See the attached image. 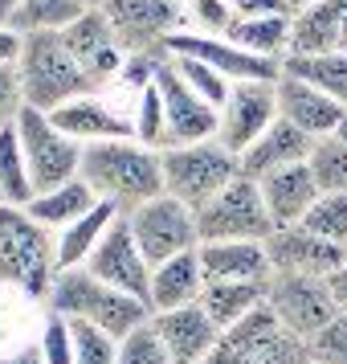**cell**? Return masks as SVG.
<instances>
[{
	"instance_id": "24",
	"label": "cell",
	"mask_w": 347,
	"mask_h": 364,
	"mask_svg": "<svg viewBox=\"0 0 347 364\" xmlns=\"http://www.w3.org/2000/svg\"><path fill=\"white\" fill-rule=\"evenodd\" d=\"M204 291V270H200V254L188 250L180 258H167L151 270V311H176L188 303H200Z\"/></svg>"
},
{
	"instance_id": "21",
	"label": "cell",
	"mask_w": 347,
	"mask_h": 364,
	"mask_svg": "<svg viewBox=\"0 0 347 364\" xmlns=\"http://www.w3.org/2000/svg\"><path fill=\"white\" fill-rule=\"evenodd\" d=\"M50 119L78 144H102V139H123V135H135L131 115H119L115 107H106L99 95H86V99H74L66 107L50 111Z\"/></svg>"
},
{
	"instance_id": "46",
	"label": "cell",
	"mask_w": 347,
	"mask_h": 364,
	"mask_svg": "<svg viewBox=\"0 0 347 364\" xmlns=\"http://www.w3.org/2000/svg\"><path fill=\"white\" fill-rule=\"evenodd\" d=\"M327 282H331V295H335V303H339V311L347 315V266H339Z\"/></svg>"
},
{
	"instance_id": "42",
	"label": "cell",
	"mask_w": 347,
	"mask_h": 364,
	"mask_svg": "<svg viewBox=\"0 0 347 364\" xmlns=\"http://www.w3.org/2000/svg\"><path fill=\"white\" fill-rule=\"evenodd\" d=\"M21 111H25V90H21L17 66H0V135L17 123Z\"/></svg>"
},
{
	"instance_id": "8",
	"label": "cell",
	"mask_w": 347,
	"mask_h": 364,
	"mask_svg": "<svg viewBox=\"0 0 347 364\" xmlns=\"http://www.w3.org/2000/svg\"><path fill=\"white\" fill-rule=\"evenodd\" d=\"M127 221H131V233L143 250V258L151 262V270L167 258H180V254L200 246L197 209H188L184 200L167 197V193L143 200L139 209L127 213Z\"/></svg>"
},
{
	"instance_id": "2",
	"label": "cell",
	"mask_w": 347,
	"mask_h": 364,
	"mask_svg": "<svg viewBox=\"0 0 347 364\" xmlns=\"http://www.w3.org/2000/svg\"><path fill=\"white\" fill-rule=\"evenodd\" d=\"M57 242L25 205H0V282L21 287L29 299L50 303L57 287Z\"/></svg>"
},
{
	"instance_id": "9",
	"label": "cell",
	"mask_w": 347,
	"mask_h": 364,
	"mask_svg": "<svg viewBox=\"0 0 347 364\" xmlns=\"http://www.w3.org/2000/svg\"><path fill=\"white\" fill-rule=\"evenodd\" d=\"M102 13L127 53H167V41L184 29L180 0H106Z\"/></svg>"
},
{
	"instance_id": "17",
	"label": "cell",
	"mask_w": 347,
	"mask_h": 364,
	"mask_svg": "<svg viewBox=\"0 0 347 364\" xmlns=\"http://www.w3.org/2000/svg\"><path fill=\"white\" fill-rule=\"evenodd\" d=\"M151 323H155V331H160V340H164L172 364L213 360L216 344H221V336H225V331L204 315L200 303H188V307H176V311H155Z\"/></svg>"
},
{
	"instance_id": "7",
	"label": "cell",
	"mask_w": 347,
	"mask_h": 364,
	"mask_svg": "<svg viewBox=\"0 0 347 364\" xmlns=\"http://www.w3.org/2000/svg\"><path fill=\"white\" fill-rule=\"evenodd\" d=\"M17 135H21V148H25L29 176H33L37 193L57 188V184L82 176V144L70 139V135L50 119V111L25 107L17 115Z\"/></svg>"
},
{
	"instance_id": "50",
	"label": "cell",
	"mask_w": 347,
	"mask_h": 364,
	"mask_svg": "<svg viewBox=\"0 0 347 364\" xmlns=\"http://www.w3.org/2000/svg\"><path fill=\"white\" fill-rule=\"evenodd\" d=\"M302 4H314V0H290V9H302Z\"/></svg>"
},
{
	"instance_id": "36",
	"label": "cell",
	"mask_w": 347,
	"mask_h": 364,
	"mask_svg": "<svg viewBox=\"0 0 347 364\" xmlns=\"http://www.w3.org/2000/svg\"><path fill=\"white\" fill-rule=\"evenodd\" d=\"M74 323V364H115L119 360V340L111 331L70 319Z\"/></svg>"
},
{
	"instance_id": "14",
	"label": "cell",
	"mask_w": 347,
	"mask_h": 364,
	"mask_svg": "<svg viewBox=\"0 0 347 364\" xmlns=\"http://www.w3.org/2000/svg\"><path fill=\"white\" fill-rule=\"evenodd\" d=\"M167 53H172V58H197V62H209V66L221 70L229 82H278L282 78V62L258 58V53L233 46L229 37H209V33L180 29V33L167 41Z\"/></svg>"
},
{
	"instance_id": "6",
	"label": "cell",
	"mask_w": 347,
	"mask_h": 364,
	"mask_svg": "<svg viewBox=\"0 0 347 364\" xmlns=\"http://www.w3.org/2000/svg\"><path fill=\"white\" fill-rule=\"evenodd\" d=\"M200 242H270V233L278 230L274 217L265 209L262 184L249 181L246 172L221 188L204 209H197Z\"/></svg>"
},
{
	"instance_id": "49",
	"label": "cell",
	"mask_w": 347,
	"mask_h": 364,
	"mask_svg": "<svg viewBox=\"0 0 347 364\" xmlns=\"http://www.w3.org/2000/svg\"><path fill=\"white\" fill-rule=\"evenodd\" d=\"M86 9H102V4H106V0H82Z\"/></svg>"
},
{
	"instance_id": "53",
	"label": "cell",
	"mask_w": 347,
	"mask_h": 364,
	"mask_svg": "<svg viewBox=\"0 0 347 364\" xmlns=\"http://www.w3.org/2000/svg\"><path fill=\"white\" fill-rule=\"evenodd\" d=\"M204 364H213V360H204Z\"/></svg>"
},
{
	"instance_id": "35",
	"label": "cell",
	"mask_w": 347,
	"mask_h": 364,
	"mask_svg": "<svg viewBox=\"0 0 347 364\" xmlns=\"http://www.w3.org/2000/svg\"><path fill=\"white\" fill-rule=\"evenodd\" d=\"M180 4H184V29H192V33L225 37L237 21L229 0H180Z\"/></svg>"
},
{
	"instance_id": "18",
	"label": "cell",
	"mask_w": 347,
	"mask_h": 364,
	"mask_svg": "<svg viewBox=\"0 0 347 364\" xmlns=\"http://www.w3.org/2000/svg\"><path fill=\"white\" fill-rule=\"evenodd\" d=\"M278 119L294 123L298 132H307L311 139H323V135H335L343 127L347 107L335 102L331 95H323V90L282 74L278 78Z\"/></svg>"
},
{
	"instance_id": "32",
	"label": "cell",
	"mask_w": 347,
	"mask_h": 364,
	"mask_svg": "<svg viewBox=\"0 0 347 364\" xmlns=\"http://www.w3.org/2000/svg\"><path fill=\"white\" fill-rule=\"evenodd\" d=\"M307 168H311L319 193H347V139L339 132L314 139Z\"/></svg>"
},
{
	"instance_id": "12",
	"label": "cell",
	"mask_w": 347,
	"mask_h": 364,
	"mask_svg": "<svg viewBox=\"0 0 347 364\" xmlns=\"http://www.w3.org/2000/svg\"><path fill=\"white\" fill-rule=\"evenodd\" d=\"M274 123H278V82H233L229 99L221 102L216 139L241 156Z\"/></svg>"
},
{
	"instance_id": "4",
	"label": "cell",
	"mask_w": 347,
	"mask_h": 364,
	"mask_svg": "<svg viewBox=\"0 0 347 364\" xmlns=\"http://www.w3.org/2000/svg\"><path fill=\"white\" fill-rule=\"evenodd\" d=\"M21 90H25V107L37 111H57L74 99L99 95V86L86 78V70L74 62L70 46L62 33H29L17 58Z\"/></svg>"
},
{
	"instance_id": "1",
	"label": "cell",
	"mask_w": 347,
	"mask_h": 364,
	"mask_svg": "<svg viewBox=\"0 0 347 364\" xmlns=\"http://www.w3.org/2000/svg\"><path fill=\"white\" fill-rule=\"evenodd\" d=\"M82 181L102 200H115L123 213L164 193V156L160 148L139 144L135 135L102 139L82 148Z\"/></svg>"
},
{
	"instance_id": "33",
	"label": "cell",
	"mask_w": 347,
	"mask_h": 364,
	"mask_svg": "<svg viewBox=\"0 0 347 364\" xmlns=\"http://www.w3.org/2000/svg\"><path fill=\"white\" fill-rule=\"evenodd\" d=\"M131 127H135V139H139V144L164 151V144H167V111H164V95H160L155 82H151L143 95H135Z\"/></svg>"
},
{
	"instance_id": "15",
	"label": "cell",
	"mask_w": 347,
	"mask_h": 364,
	"mask_svg": "<svg viewBox=\"0 0 347 364\" xmlns=\"http://www.w3.org/2000/svg\"><path fill=\"white\" fill-rule=\"evenodd\" d=\"M62 41L70 46L74 62L86 70V78L99 86V90L119 82L123 62H127V50L119 46V37H115V29H111V21H106L102 9H86L70 29H62Z\"/></svg>"
},
{
	"instance_id": "41",
	"label": "cell",
	"mask_w": 347,
	"mask_h": 364,
	"mask_svg": "<svg viewBox=\"0 0 347 364\" xmlns=\"http://www.w3.org/2000/svg\"><path fill=\"white\" fill-rule=\"evenodd\" d=\"M167 53H127V62H123V74H119V86L127 90V95H143L155 78H160V66H164Z\"/></svg>"
},
{
	"instance_id": "19",
	"label": "cell",
	"mask_w": 347,
	"mask_h": 364,
	"mask_svg": "<svg viewBox=\"0 0 347 364\" xmlns=\"http://www.w3.org/2000/svg\"><path fill=\"white\" fill-rule=\"evenodd\" d=\"M204 282H270L274 262L265 242H200Z\"/></svg>"
},
{
	"instance_id": "23",
	"label": "cell",
	"mask_w": 347,
	"mask_h": 364,
	"mask_svg": "<svg viewBox=\"0 0 347 364\" xmlns=\"http://www.w3.org/2000/svg\"><path fill=\"white\" fill-rule=\"evenodd\" d=\"M343 50V25H339V0H314L290 13V53L286 58H307V53H335Z\"/></svg>"
},
{
	"instance_id": "27",
	"label": "cell",
	"mask_w": 347,
	"mask_h": 364,
	"mask_svg": "<svg viewBox=\"0 0 347 364\" xmlns=\"http://www.w3.org/2000/svg\"><path fill=\"white\" fill-rule=\"evenodd\" d=\"M99 193L90 188V184L82 181V176H74V181H66V184H57V188H45V193H37L25 209L45 225V230H66V225H74L82 213H90L94 205H99Z\"/></svg>"
},
{
	"instance_id": "40",
	"label": "cell",
	"mask_w": 347,
	"mask_h": 364,
	"mask_svg": "<svg viewBox=\"0 0 347 364\" xmlns=\"http://www.w3.org/2000/svg\"><path fill=\"white\" fill-rule=\"evenodd\" d=\"M41 352H45V364H74V323L66 315H53L45 319L41 328Z\"/></svg>"
},
{
	"instance_id": "10",
	"label": "cell",
	"mask_w": 347,
	"mask_h": 364,
	"mask_svg": "<svg viewBox=\"0 0 347 364\" xmlns=\"http://www.w3.org/2000/svg\"><path fill=\"white\" fill-rule=\"evenodd\" d=\"M270 311L282 328L298 336V340H311L319 328H327L331 319L339 315V303L331 295L327 279H307V274H274L270 279Z\"/></svg>"
},
{
	"instance_id": "31",
	"label": "cell",
	"mask_w": 347,
	"mask_h": 364,
	"mask_svg": "<svg viewBox=\"0 0 347 364\" xmlns=\"http://www.w3.org/2000/svg\"><path fill=\"white\" fill-rule=\"evenodd\" d=\"M0 193L9 205H29L37 197L33 176H29V160H25V148H21L17 123L0 135Z\"/></svg>"
},
{
	"instance_id": "29",
	"label": "cell",
	"mask_w": 347,
	"mask_h": 364,
	"mask_svg": "<svg viewBox=\"0 0 347 364\" xmlns=\"http://www.w3.org/2000/svg\"><path fill=\"white\" fill-rule=\"evenodd\" d=\"M233 46L270 58V62H286L290 53V13L282 17H253V21H233V29L225 33Z\"/></svg>"
},
{
	"instance_id": "28",
	"label": "cell",
	"mask_w": 347,
	"mask_h": 364,
	"mask_svg": "<svg viewBox=\"0 0 347 364\" xmlns=\"http://www.w3.org/2000/svg\"><path fill=\"white\" fill-rule=\"evenodd\" d=\"M282 74H290L298 82L314 86L331 95L335 102L347 107V53L335 50V53H307V58H286L282 62Z\"/></svg>"
},
{
	"instance_id": "48",
	"label": "cell",
	"mask_w": 347,
	"mask_h": 364,
	"mask_svg": "<svg viewBox=\"0 0 347 364\" xmlns=\"http://www.w3.org/2000/svg\"><path fill=\"white\" fill-rule=\"evenodd\" d=\"M339 25H343V53H347V0H339Z\"/></svg>"
},
{
	"instance_id": "54",
	"label": "cell",
	"mask_w": 347,
	"mask_h": 364,
	"mask_svg": "<svg viewBox=\"0 0 347 364\" xmlns=\"http://www.w3.org/2000/svg\"><path fill=\"white\" fill-rule=\"evenodd\" d=\"M311 364H314V360H311Z\"/></svg>"
},
{
	"instance_id": "34",
	"label": "cell",
	"mask_w": 347,
	"mask_h": 364,
	"mask_svg": "<svg viewBox=\"0 0 347 364\" xmlns=\"http://www.w3.org/2000/svg\"><path fill=\"white\" fill-rule=\"evenodd\" d=\"M302 225L319 237H327V242L347 246V193H319L311 213L302 217Z\"/></svg>"
},
{
	"instance_id": "37",
	"label": "cell",
	"mask_w": 347,
	"mask_h": 364,
	"mask_svg": "<svg viewBox=\"0 0 347 364\" xmlns=\"http://www.w3.org/2000/svg\"><path fill=\"white\" fill-rule=\"evenodd\" d=\"M172 62H176V70L184 74V82L192 86L200 99H209L216 111H221V102L229 99V90H233L229 78H225L221 70H213L209 62H197V58H172Z\"/></svg>"
},
{
	"instance_id": "5",
	"label": "cell",
	"mask_w": 347,
	"mask_h": 364,
	"mask_svg": "<svg viewBox=\"0 0 347 364\" xmlns=\"http://www.w3.org/2000/svg\"><path fill=\"white\" fill-rule=\"evenodd\" d=\"M164 193L184 200L188 209H204L209 200L241 176V156L229 151L221 139L164 148Z\"/></svg>"
},
{
	"instance_id": "39",
	"label": "cell",
	"mask_w": 347,
	"mask_h": 364,
	"mask_svg": "<svg viewBox=\"0 0 347 364\" xmlns=\"http://www.w3.org/2000/svg\"><path fill=\"white\" fill-rule=\"evenodd\" d=\"M314 364H347V315L339 311L327 328H319L307 340Z\"/></svg>"
},
{
	"instance_id": "45",
	"label": "cell",
	"mask_w": 347,
	"mask_h": 364,
	"mask_svg": "<svg viewBox=\"0 0 347 364\" xmlns=\"http://www.w3.org/2000/svg\"><path fill=\"white\" fill-rule=\"evenodd\" d=\"M0 364H45V352H41V340H33V344L17 348V352H9V356H0Z\"/></svg>"
},
{
	"instance_id": "38",
	"label": "cell",
	"mask_w": 347,
	"mask_h": 364,
	"mask_svg": "<svg viewBox=\"0 0 347 364\" xmlns=\"http://www.w3.org/2000/svg\"><path fill=\"white\" fill-rule=\"evenodd\" d=\"M115 364H172V356H167L164 340H160V331H155V323H143V328H135L131 336H123L119 340V360Z\"/></svg>"
},
{
	"instance_id": "26",
	"label": "cell",
	"mask_w": 347,
	"mask_h": 364,
	"mask_svg": "<svg viewBox=\"0 0 347 364\" xmlns=\"http://www.w3.org/2000/svg\"><path fill=\"white\" fill-rule=\"evenodd\" d=\"M270 295V282H204L200 307L221 331L237 328L246 315H253Z\"/></svg>"
},
{
	"instance_id": "51",
	"label": "cell",
	"mask_w": 347,
	"mask_h": 364,
	"mask_svg": "<svg viewBox=\"0 0 347 364\" xmlns=\"http://www.w3.org/2000/svg\"><path fill=\"white\" fill-rule=\"evenodd\" d=\"M339 135H343V139H347V119H343V127H339Z\"/></svg>"
},
{
	"instance_id": "3",
	"label": "cell",
	"mask_w": 347,
	"mask_h": 364,
	"mask_svg": "<svg viewBox=\"0 0 347 364\" xmlns=\"http://www.w3.org/2000/svg\"><path fill=\"white\" fill-rule=\"evenodd\" d=\"M53 315H66V319H82V323H94V328L111 331L115 340L131 336L135 328H143L151 315V307L143 299L119 291L111 282L94 279L86 266L78 270H62L57 274V287H53L50 303H45Z\"/></svg>"
},
{
	"instance_id": "13",
	"label": "cell",
	"mask_w": 347,
	"mask_h": 364,
	"mask_svg": "<svg viewBox=\"0 0 347 364\" xmlns=\"http://www.w3.org/2000/svg\"><path fill=\"white\" fill-rule=\"evenodd\" d=\"M86 270H90L94 279L111 282V287H119V291H127V295L143 299V303L151 299V262L143 258V250H139V242H135L127 213L119 217L115 225H111V233L99 242V250L86 258Z\"/></svg>"
},
{
	"instance_id": "43",
	"label": "cell",
	"mask_w": 347,
	"mask_h": 364,
	"mask_svg": "<svg viewBox=\"0 0 347 364\" xmlns=\"http://www.w3.org/2000/svg\"><path fill=\"white\" fill-rule=\"evenodd\" d=\"M229 9L237 13V21L282 17V13H294V9H290V0H229Z\"/></svg>"
},
{
	"instance_id": "47",
	"label": "cell",
	"mask_w": 347,
	"mask_h": 364,
	"mask_svg": "<svg viewBox=\"0 0 347 364\" xmlns=\"http://www.w3.org/2000/svg\"><path fill=\"white\" fill-rule=\"evenodd\" d=\"M17 9H21V0H0V25H13Z\"/></svg>"
},
{
	"instance_id": "16",
	"label": "cell",
	"mask_w": 347,
	"mask_h": 364,
	"mask_svg": "<svg viewBox=\"0 0 347 364\" xmlns=\"http://www.w3.org/2000/svg\"><path fill=\"white\" fill-rule=\"evenodd\" d=\"M270 262L274 274H307V279H331L339 266H347V246L327 242L311 233L307 225H286V230L270 233Z\"/></svg>"
},
{
	"instance_id": "22",
	"label": "cell",
	"mask_w": 347,
	"mask_h": 364,
	"mask_svg": "<svg viewBox=\"0 0 347 364\" xmlns=\"http://www.w3.org/2000/svg\"><path fill=\"white\" fill-rule=\"evenodd\" d=\"M258 184H262L265 209H270L278 230L302 225V217L311 213V205L319 200V184H314L307 164H290V168H282V172H270Z\"/></svg>"
},
{
	"instance_id": "20",
	"label": "cell",
	"mask_w": 347,
	"mask_h": 364,
	"mask_svg": "<svg viewBox=\"0 0 347 364\" xmlns=\"http://www.w3.org/2000/svg\"><path fill=\"white\" fill-rule=\"evenodd\" d=\"M311 148H314L311 135L298 132L294 123L278 119L258 144H249V148L241 151V172H246L249 181H262V176L282 172V168H290V164H307Z\"/></svg>"
},
{
	"instance_id": "52",
	"label": "cell",
	"mask_w": 347,
	"mask_h": 364,
	"mask_svg": "<svg viewBox=\"0 0 347 364\" xmlns=\"http://www.w3.org/2000/svg\"><path fill=\"white\" fill-rule=\"evenodd\" d=\"M0 205H4V193H0Z\"/></svg>"
},
{
	"instance_id": "44",
	"label": "cell",
	"mask_w": 347,
	"mask_h": 364,
	"mask_svg": "<svg viewBox=\"0 0 347 364\" xmlns=\"http://www.w3.org/2000/svg\"><path fill=\"white\" fill-rule=\"evenodd\" d=\"M21 46H25V37L13 25H0V66H17Z\"/></svg>"
},
{
	"instance_id": "11",
	"label": "cell",
	"mask_w": 347,
	"mask_h": 364,
	"mask_svg": "<svg viewBox=\"0 0 347 364\" xmlns=\"http://www.w3.org/2000/svg\"><path fill=\"white\" fill-rule=\"evenodd\" d=\"M160 95H164V111H167V144L164 148H184V144H204V139H216V127H221V111H216L209 99H200L192 86L184 82V74L176 70L172 53L160 66Z\"/></svg>"
},
{
	"instance_id": "30",
	"label": "cell",
	"mask_w": 347,
	"mask_h": 364,
	"mask_svg": "<svg viewBox=\"0 0 347 364\" xmlns=\"http://www.w3.org/2000/svg\"><path fill=\"white\" fill-rule=\"evenodd\" d=\"M86 13L82 0H21L17 17H13V29L21 37L29 33H62L74 21Z\"/></svg>"
},
{
	"instance_id": "25",
	"label": "cell",
	"mask_w": 347,
	"mask_h": 364,
	"mask_svg": "<svg viewBox=\"0 0 347 364\" xmlns=\"http://www.w3.org/2000/svg\"><path fill=\"white\" fill-rule=\"evenodd\" d=\"M119 217H123V209H119L115 200H99L90 213H82L74 225H66V230L57 233V266L62 270L86 266V258L99 250V242L111 233V225H115Z\"/></svg>"
}]
</instances>
